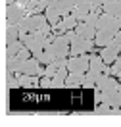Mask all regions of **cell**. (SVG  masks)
Returning <instances> with one entry per match:
<instances>
[{"label":"cell","mask_w":121,"mask_h":127,"mask_svg":"<svg viewBox=\"0 0 121 127\" xmlns=\"http://www.w3.org/2000/svg\"><path fill=\"white\" fill-rule=\"evenodd\" d=\"M69 75V69L67 67H60L56 71V75L52 77V89H60V87H65V77Z\"/></svg>","instance_id":"2e32d148"},{"label":"cell","mask_w":121,"mask_h":127,"mask_svg":"<svg viewBox=\"0 0 121 127\" xmlns=\"http://www.w3.org/2000/svg\"><path fill=\"white\" fill-rule=\"evenodd\" d=\"M25 14H27V8H25L23 2H19V0H16L14 4L6 6V21L8 23L17 25L21 19H25Z\"/></svg>","instance_id":"7a4b0ae2"},{"label":"cell","mask_w":121,"mask_h":127,"mask_svg":"<svg viewBox=\"0 0 121 127\" xmlns=\"http://www.w3.org/2000/svg\"><path fill=\"white\" fill-rule=\"evenodd\" d=\"M31 54H33L31 50H29L27 46H23L19 52H17V58H19V60H29V58H31Z\"/></svg>","instance_id":"d4e9b609"},{"label":"cell","mask_w":121,"mask_h":127,"mask_svg":"<svg viewBox=\"0 0 121 127\" xmlns=\"http://www.w3.org/2000/svg\"><path fill=\"white\" fill-rule=\"evenodd\" d=\"M108 65V64L102 60V56H98V54H94V56H90V65H89V69L92 73H96L98 77L104 73V67Z\"/></svg>","instance_id":"7c38bea8"},{"label":"cell","mask_w":121,"mask_h":127,"mask_svg":"<svg viewBox=\"0 0 121 127\" xmlns=\"http://www.w3.org/2000/svg\"><path fill=\"white\" fill-rule=\"evenodd\" d=\"M119 56H121V50H119Z\"/></svg>","instance_id":"1f68e13d"},{"label":"cell","mask_w":121,"mask_h":127,"mask_svg":"<svg viewBox=\"0 0 121 127\" xmlns=\"http://www.w3.org/2000/svg\"><path fill=\"white\" fill-rule=\"evenodd\" d=\"M117 85H119L117 79L112 77V75H108V73H102V75L96 79V91H102V93L112 91V89H117Z\"/></svg>","instance_id":"ba28073f"},{"label":"cell","mask_w":121,"mask_h":127,"mask_svg":"<svg viewBox=\"0 0 121 127\" xmlns=\"http://www.w3.org/2000/svg\"><path fill=\"white\" fill-rule=\"evenodd\" d=\"M14 2H16V0H4V4H6V6H10V4H14Z\"/></svg>","instance_id":"f1b7e54d"},{"label":"cell","mask_w":121,"mask_h":127,"mask_svg":"<svg viewBox=\"0 0 121 127\" xmlns=\"http://www.w3.org/2000/svg\"><path fill=\"white\" fill-rule=\"evenodd\" d=\"M42 89H50L52 87V77H46V75H42V79H40V83H39Z\"/></svg>","instance_id":"484cf974"},{"label":"cell","mask_w":121,"mask_h":127,"mask_svg":"<svg viewBox=\"0 0 121 127\" xmlns=\"http://www.w3.org/2000/svg\"><path fill=\"white\" fill-rule=\"evenodd\" d=\"M85 81V73H79V71H69V75L65 77V87L69 89H75V87H81Z\"/></svg>","instance_id":"4fadbf2b"},{"label":"cell","mask_w":121,"mask_h":127,"mask_svg":"<svg viewBox=\"0 0 121 127\" xmlns=\"http://www.w3.org/2000/svg\"><path fill=\"white\" fill-rule=\"evenodd\" d=\"M8 85H10V89H19L21 87V83H19V73H10Z\"/></svg>","instance_id":"7402d4cb"},{"label":"cell","mask_w":121,"mask_h":127,"mask_svg":"<svg viewBox=\"0 0 121 127\" xmlns=\"http://www.w3.org/2000/svg\"><path fill=\"white\" fill-rule=\"evenodd\" d=\"M75 33H77L79 37H83V39H94V37H96V27L81 21V23H77V27H75Z\"/></svg>","instance_id":"8fae6325"},{"label":"cell","mask_w":121,"mask_h":127,"mask_svg":"<svg viewBox=\"0 0 121 127\" xmlns=\"http://www.w3.org/2000/svg\"><path fill=\"white\" fill-rule=\"evenodd\" d=\"M90 2H92V10H96V8H102L108 0H90Z\"/></svg>","instance_id":"4316f807"},{"label":"cell","mask_w":121,"mask_h":127,"mask_svg":"<svg viewBox=\"0 0 121 127\" xmlns=\"http://www.w3.org/2000/svg\"><path fill=\"white\" fill-rule=\"evenodd\" d=\"M75 4H77V0H56L54 4H50V8H54L60 16H67L73 12Z\"/></svg>","instance_id":"9c48e42d"},{"label":"cell","mask_w":121,"mask_h":127,"mask_svg":"<svg viewBox=\"0 0 121 127\" xmlns=\"http://www.w3.org/2000/svg\"><path fill=\"white\" fill-rule=\"evenodd\" d=\"M112 75H117V77L121 79V56L112 64Z\"/></svg>","instance_id":"603a6c76"},{"label":"cell","mask_w":121,"mask_h":127,"mask_svg":"<svg viewBox=\"0 0 121 127\" xmlns=\"http://www.w3.org/2000/svg\"><path fill=\"white\" fill-rule=\"evenodd\" d=\"M96 79H98V75H96V73H92V71L89 69V71H87V75H85V81H83V87H85V89L96 87Z\"/></svg>","instance_id":"ffe728a7"},{"label":"cell","mask_w":121,"mask_h":127,"mask_svg":"<svg viewBox=\"0 0 121 127\" xmlns=\"http://www.w3.org/2000/svg\"><path fill=\"white\" fill-rule=\"evenodd\" d=\"M94 102L96 104L102 102V91H96V93H94Z\"/></svg>","instance_id":"83f0119b"},{"label":"cell","mask_w":121,"mask_h":127,"mask_svg":"<svg viewBox=\"0 0 121 127\" xmlns=\"http://www.w3.org/2000/svg\"><path fill=\"white\" fill-rule=\"evenodd\" d=\"M62 21H64V25H65V29H67V31L75 29V27H77V23H79V19L73 16V12H71V14H67V16H64V19H62Z\"/></svg>","instance_id":"44dd1931"},{"label":"cell","mask_w":121,"mask_h":127,"mask_svg":"<svg viewBox=\"0 0 121 127\" xmlns=\"http://www.w3.org/2000/svg\"><path fill=\"white\" fill-rule=\"evenodd\" d=\"M102 10H104V14L121 17V0H108L104 6H102Z\"/></svg>","instance_id":"5bb4252c"},{"label":"cell","mask_w":121,"mask_h":127,"mask_svg":"<svg viewBox=\"0 0 121 127\" xmlns=\"http://www.w3.org/2000/svg\"><path fill=\"white\" fill-rule=\"evenodd\" d=\"M19 2H23V4H25V2H27V0H19Z\"/></svg>","instance_id":"4dcf8cb0"},{"label":"cell","mask_w":121,"mask_h":127,"mask_svg":"<svg viewBox=\"0 0 121 127\" xmlns=\"http://www.w3.org/2000/svg\"><path fill=\"white\" fill-rule=\"evenodd\" d=\"M90 48H92V39H83L79 35H75L71 40V48H69V54L71 56H81L87 54Z\"/></svg>","instance_id":"3957f363"},{"label":"cell","mask_w":121,"mask_h":127,"mask_svg":"<svg viewBox=\"0 0 121 127\" xmlns=\"http://www.w3.org/2000/svg\"><path fill=\"white\" fill-rule=\"evenodd\" d=\"M117 89H119V91H121V81H119V85H117Z\"/></svg>","instance_id":"f546056e"},{"label":"cell","mask_w":121,"mask_h":127,"mask_svg":"<svg viewBox=\"0 0 121 127\" xmlns=\"http://www.w3.org/2000/svg\"><path fill=\"white\" fill-rule=\"evenodd\" d=\"M19 37V27L14 23H8L6 21V42H12V40H17Z\"/></svg>","instance_id":"e0dca14e"},{"label":"cell","mask_w":121,"mask_h":127,"mask_svg":"<svg viewBox=\"0 0 121 127\" xmlns=\"http://www.w3.org/2000/svg\"><path fill=\"white\" fill-rule=\"evenodd\" d=\"M94 112H96V114H112V108H110V104L102 102V104H96Z\"/></svg>","instance_id":"cb8c5ba5"},{"label":"cell","mask_w":121,"mask_h":127,"mask_svg":"<svg viewBox=\"0 0 121 127\" xmlns=\"http://www.w3.org/2000/svg\"><path fill=\"white\" fill-rule=\"evenodd\" d=\"M90 65V58L87 56H71L69 60H67V69L69 71H79V73H85L87 71V67Z\"/></svg>","instance_id":"5b68a950"},{"label":"cell","mask_w":121,"mask_h":127,"mask_svg":"<svg viewBox=\"0 0 121 127\" xmlns=\"http://www.w3.org/2000/svg\"><path fill=\"white\" fill-rule=\"evenodd\" d=\"M96 29H106V31L117 33V31L121 29V17L110 16V14H102V16H100V19H98Z\"/></svg>","instance_id":"277c9868"},{"label":"cell","mask_w":121,"mask_h":127,"mask_svg":"<svg viewBox=\"0 0 121 127\" xmlns=\"http://www.w3.org/2000/svg\"><path fill=\"white\" fill-rule=\"evenodd\" d=\"M100 56H102V60H104L106 64H113L117 58H119V48H113V46H104L102 48V52H100Z\"/></svg>","instance_id":"9a60e30c"},{"label":"cell","mask_w":121,"mask_h":127,"mask_svg":"<svg viewBox=\"0 0 121 127\" xmlns=\"http://www.w3.org/2000/svg\"><path fill=\"white\" fill-rule=\"evenodd\" d=\"M90 10H92V2L90 0H77V4H75V8H73V16L81 21H85L87 16L90 14Z\"/></svg>","instance_id":"52a82bcc"},{"label":"cell","mask_w":121,"mask_h":127,"mask_svg":"<svg viewBox=\"0 0 121 127\" xmlns=\"http://www.w3.org/2000/svg\"><path fill=\"white\" fill-rule=\"evenodd\" d=\"M48 19L44 14H31V16H27L25 19H21L17 27H19V35H25V33H33V31H39L42 25L46 23Z\"/></svg>","instance_id":"6da1fadb"},{"label":"cell","mask_w":121,"mask_h":127,"mask_svg":"<svg viewBox=\"0 0 121 127\" xmlns=\"http://www.w3.org/2000/svg\"><path fill=\"white\" fill-rule=\"evenodd\" d=\"M115 39V33L112 31H106V29H96V37H94V44H98V46H108L112 40Z\"/></svg>","instance_id":"30bf717a"},{"label":"cell","mask_w":121,"mask_h":127,"mask_svg":"<svg viewBox=\"0 0 121 127\" xmlns=\"http://www.w3.org/2000/svg\"><path fill=\"white\" fill-rule=\"evenodd\" d=\"M42 71H44V69H40V60L39 58L23 60L21 69H19V73H27V75H42Z\"/></svg>","instance_id":"8992f818"},{"label":"cell","mask_w":121,"mask_h":127,"mask_svg":"<svg viewBox=\"0 0 121 127\" xmlns=\"http://www.w3.org/2000/svg\"><path fill=\"white\" fill-rule=\"evenodd\" d=\"M44 16H46V19H48V23H50V25H56L58 21H62V19H60L62 16H60V14H58L54 8H50V6L44 10Z\"/></svg>","instance_id":"d6986e66"},{"label":"cell","mask_w":121,"mask_h":127,"mask_svg":"<svg viewBox=\"0 0 121 127\" xmlns=\"http://www.w3.org/2000/svg\"><path fill=\"white\" fill-rule=\"evenodd\" d=\"M23 40H12V42H8V46H6V56H17V52L23 48Z\"/></svg>","instance_id":"ac0fdd59"}]
</instances>
